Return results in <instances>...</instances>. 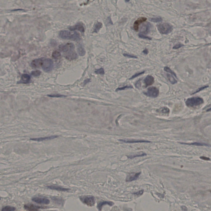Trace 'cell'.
<instances>
[{"label":"cell","instance_id":"6da1fadb","mask_svg":"<svg viewBox=\"0 0 211 211\" xmlns=\"http://www.w3.org/2000/svg\"><path fill=\"white\" fill-rule=\"evenodd\" d=\"M60 37L64 39L71 40H79L81 37L79 33L74 31L62 30L59 33Z\"/></svg>","mask_w":211,"mask_h":211},{"label":"cell","instance_id":"7a4b0ae2","mask_svg":"<svg viewBox=\"0 0 211 211\" xmlns=\"http://www.w3.org/2000/svg\"><path fill=\"white\" fill-rule=\"evenodd\" d=\"M203 103V99L198 97L188 98L186 101V105L189 108H195L202 105Z\"/></svg>","mask_w":211,"mask_h":211},{"label":"cell","instance_id":"3957f363","mask_svg":"<svg viewBox=\"0 0 211 211\" xmlns=\"http://www.w3.org/2000/svg\"><path fill=\"white\" fill-rule=\"evenodd\" d=\"M158 31L162 34L167 35L172 32L173 28L172 26L168 23L160 24L157 26Z\"/></svg>","mask_w":211,"mask_h":211},{"label":"cell","instance_id":"277c9868","mask_svg":"<svg viewBox=\"0 0 211 211\" xmlns=\"http://www.w3.org/2000/svg\"><path fill=\"white\" fill-rule=\"evenodd\" d=\"M41 67L45 71L49 72L51 71L53 68V62L52 60L49 58L43 59Z\"/></svg>","mask_w":211,"mask_h":211},{"label":"cell","instance_id":"5b68a950","mask_svg":"<svg viewBox=\"0 0 211 211\" xmlns=\"http://www.w3.org/2000/svg\"><path fill=\"white\" fill-rule=\"evenodd\" d=\"M80 199L83 203L90 207H92L95 204V199L93 196H83L80 197Z\"/></svg>","mask_w":211,"mask_h":211},{"label":"cell","instance_id":"8992f818","mask_svg":"<svg viewBox=\"0 0 211 211\" xmlns=\"http://www.w3.org/2000/svg\"><path fill=\"white\" fill-rule=\"evenodd\" d=\"M143 94L149 97L156 98L159 95V90L156 87H150L148 89L147 92H143Z\"/></svg>","mask_w":211,"mask_h":211},{"label":"cell","instance_id":"52a82bcc","mask_svg":"<svg viewBox=\"0 0 211 211\" xmlns=\"http://www.w3.org/2000/svg\"><path fill=\"white\" fill-rule=\"evenodd\" d=\"M74 48L75 47L74 44L70 42L67 43L65 45H61L59 47V50L65 53H67L71 51L74 50Z\"/></svg>","mask_w":211,"mask_h":211},{"label":"cell","instance_id":"ba28073f","mask_svg":"<svg viewBox=\"0 0 211 211\" xmlns=\"http://www.w3.org/2000/svg\"><path fill=\"white\" fill-rule=\"evenodd\" d=\"M151 25L149 22H147L143 24L140 28V33L141 34L146 35L150 31Z\"/></svg>","mask_w":211,"mask_h":211},{"label":"cell","instance_id":"9c48e42d","mask_svg":"<svg viewBox=\"0 0 211 211\" xmlns=\"http://www.w3.org/2000/svg\"><path fill=\"white\" fill-rule=\"evenodd\" d=\"M141 172L135 173L132 172L129 173L127 175L126 181L127 182H131L137 179L140 177Z\"/></svg>","mask_w":211,"mask_h":211},{"label":"cell","instance_id":"30bf717a","mask_svg":"<svg viewBox=\"0 0 211 211\" xmlns=\"http://www.w3.org/2000/svg\"><path fill=\"white\" fill-rule=\"evenodd\" d=\"M147 20V18L144 17H141L138 19L134 21L133 24L134 30L135 31H137L139 28V26L141 24L145 22Z\"/></svg>","mask_w":211,"mask_h":211},{"label":"cell","instance_id":"8fae6325","mask_svg":"<svg viewBox=\"0 0 211 211\" xmlns=\"http://www.w3.org/2000/svg\"><path fill=\"white\" fill-rule=\"evenodd\" d=\"M32 200L33 202L36 203L40 204H45L48 205L50 202V200L48 199L43 198H39V197H34L32 199Z\"/></svg>","mask_w":211,"mask_h":211},{"label":"cell","instance_id":"7c38bea8","mask_svg":"<svg viewBox=\"0 0 211 211\" xmlns=\"http://www.w3.org/2000/svg\"><path fill=\"white\" fill-rule=\"evenodd\" d=\"M155 79L152 76L148 75L145 77L144 80V83L145 84V87L147 88L149 86H151L154 83Z\"/></svg>","mask_w":211,"mask_h":211},{"label":"cell","instance_id":"4fadbf2b","mask_svg":"<svg viewBox=\"0 0 211 211\" xmlns=\"http://www.w3.org/2000/svg\"><path fill=\"white\" fill-rule=\"evenodd\" d=\"M120 141L125 143H151V142L149 141L144 140H119Z\"/></svg>","mask_w":211,"mask_h":211},{"label":"cell","instance_id":"5bb4252c","mask_svg":"<svg viewBox=\"0 0 211 211\" xmlns=\"http://www.w3.org/2000/svg\"><path fill=\"white\" fill-rule=\"evenodd\" d=\"M69 29L71 31H74L75 30H77L81 32L84 33L85 32V28H84V26L80 23H77L74 26H70V27L69 28Z\"/></svg>","mask_w":211,"mask_h":211},{"label":"cell","instance_id":"9a60e30c","mask_svg":"<svg viewBox=\"0 0 211 211\" xmlns=\"http://www.w3.org/2000/svg\"><path fill=\"white\" fill-rule=\"evenodd\" d=\"M24 208L26 210L30 211H37L38 209L42 208V207L33 204H27L24 206Z\"/></svg>","mask_w":211,"mask_h":211},{"label":"cell","instance_id":"2e32d148","mask_svg":"<svg viewBox=\"0 0 211 211\" xmlns=\"http://www.w3.org/2000/svg\"><path fill=\"white\" fill-rule=\"evenodd\" d=\"M65 58L69 60H73L77 59L78 55L75 51L72 50L67 53L65 55Z\"/></svg>","mask_w":211,"mask_h":211},{"label":"cell","instance_id":"e0dca14e","mask_svg":"<svg viewBox=\"0 0 211 211\" xmlns=\"http://www.w3.org/2000/svg\"><path fill=\"white\" fill-rule=\"evenodd\" d=\"M43 58L35 59L31 63V67L33 68H39L41 66Z\"/></svg>","mask_w":211,"mask_h":211},{"label":"cell","instance_id":"ac0fdd59","mask_svg":"<svg viewBox=\"0 0 211 211\" xmlns=\"http://www.w3.org/2000/svg\"><path fill=\"white\" fill-rule=\"evenodd\" d=\"M31 80V76L28 74H23L21 76L20 83L24 84H27L30 83Z\"/></svg>","mask_w":211,"mask_h":211},{"label":"cell","instance_id":"d6986e66","mask_svg":"<svg viewBox=\"0 0 211 211\" xmlns=\"http://www.w3.org/2000/svg\"><path fill=\"white\" fill-rule=\"evenodd\" d=\"M57 136H47L44 137L38 138H31V140L35 141H43L49 140H52L54 139L57 137Z\"/></svg>","mask_w":211,"mask_h":211},{"label":"cell","instance_id":"ffe728a7","mask_svg":"<svg viewBox=\"0 0 211 211\" xmlns=\"http://www.w3.org/2000/svg\"><path fill=\"white\" fill-rule=\"evenodd\" d=\"M114 205V203L113 202H110V201H102V202H100L98 204L97 207L99 211H101V209H102L103 206H104V205H109V206H112V205Z\"/></svg>","mask_w":211,"mask_h":211},{"label":"cell","instance_id":"44dd1931","mask_svg":"<svg viewBox=\"0 0 211 211\" xmlns=\"http://www.w3.org/2000/svg\"><path fill=\"white\" fill-rule=\"evenodd\" d=\"M179 143L182 144L189 145H197V146H206V147H210V145L208 144L207 143H202L194 142L191 143H186L179 142Z\"/></svg>","mask_w":211,"mask_h":211},{"label":"cell","instance_id":"7402d4cb","mask_svg":"<svg viewBox=\"0 0 211 211\" xmlns=\"http://www.w3.org/2000/svg\"><path fill=\"white\" fill-rule=\"evenodd\" d=\"M48 188H50V189H52V190H56L57 191H68V190H69L68 188H62V187L57 186H48Z\"/></svg>","mask_w":211,"mask_h":211},{"label":"cell","instance_id":"603a6c76","mask_svg":"<svg viewBox=\"0 0 211 211\" xmlns=\"http://www.w3.org/2000/svg\"><path fill=\"white\" fill-rule=\"evenodd\" d=\"M77 50H78V53L80 56L83 57V56L85 55V52L84 49L83 48L81 45L79 44L78 45Z\"/></svg>","mask_w":211,"mask_h":211},{"label":"cell","instance_id":"cb8c5ba5","mask_svg":"<svg viewBox=\"0 0 211 211\" xmlns=\"http://www.w3.org/2000/svg\"><path fill=\"white\" fill-rule=\"evenodd\" d=\"M167 76L168 80H169V81H170V83H171V84L174 85V84H176L177 83V81L174 78L173 75L170 74H167Z\"/></svg>","mask_w":211,"mask_h":211},{"label":"cell","instance_id":"d4e9b609","mask_svg":"<svg viewBox=\"0 0 211 211\" xmlns=\"http://www.w3.org/2000/svg\"><path fill=\"white\" fill-rule=\"evenodd\" d=\"M147 156V154L144 152H140L139 154H136L135 155H131V156H127L128 158L130 159H133L136 157H143Z\"/></svg>","mask_w":211,"mask_h":211},{"label":"cell","instance_id":"484cf974","mask_svg":"<svg viewBox=\"0 0 211 211\" xmlns=\"http://www.w3.org/2000/svg\"><path fill=\"white\" fill-rule=\"evenodd\" d=\"M158 112L160 113H163L165 114H169L170 112V109L167 107H162L158 110Z\"/></svg>","mask_w":211,"mask_h":211},{"label":"cell","instance_id":"4316f807","mask_svg":"<svg viewBox=\"0 0 211 211\" xmlns=\"http://www.w3.org/2000/svg\"><path fill=\"white\" fill-rule=\"evenodd\" d=\"M102 23H101V22H98V23L96 24V25H95L93 32L97 33L98 31H99V30H100V28H102Z\"/></svg>","mask_w":211,"mask_h":211},{"label":"cell","instance_id":"83f0119b","mask_svg":"<svg viewBox=\"0 0 211 211\" xmlns=\"http://www.w3.org/2000/svg\"><path fill=\"white\" fill-rule=\"evenodd\" d=\"M164 71H165L167 72L168 73H170L171 75H173V76H175V77H176V78H177V75H176V74L174 71H173L171 69H170L168 67H165L164 68Z\"/></svg>","mask_w":211,"mask_h":211},{"label":"cell","instance_id":"f1b7e54d","mask_svg":"<svg viewBox=\"0 0 211 211\" xmlns=\"http://www.w3.org/2000/svg\"><path fill=\"white\" fill-rule=\"evenodd\" d=\"M60 53L57 51H55L53 52L52 54V57L55 59H57L60 57Z\"/></svg>","mask_w":211,"mask_h":211},{"label":"cell","instance_id":"f546056e","mask_svg":"<svg viewBox=\"0 0 211 211\" xmlns=\"http://www.w3.org/2000/svg\"><path fill=\"white\" fill-rule=\"evenodd\" d=\"M15 210V207L9 206H6L2 209V211H14Z\"/></svg>","mask_w":211,"mask_h":211},{"label":"cell","instance_id":"4dcf8cb0","mask_svg":"<svg viewBox=\"0 0 211 211\" xmlns=\"http://www.w3.org/2000/svg\"><path fill=\"white\" fill-rule=\"evenodd\" d=\"M150 20L151 21H152V22L158 23V22H160L162 21L163 19H162V18L161 17H157L150 19Z\"/></svg>","mask_w":211,"mask_h":211},{"label":"cell","instance_id":"1f68e13d","mask_svg":"<svg viewBox=\"0 0 211 211\" xmlns=\"http://www.w3.org/2000/svg\"><path fill=\"white\" fill-rule=\"evenodd\" d=\"M95 74H101V75H104V74L105 72H104V69L103 68H101L100 69H96L95 71Z\"/></svg>","mask_w":211,"mask_h":211},{"label":"cell","instance_id":"d6a6232c","mask_svg":"<svg viewBox=\"0 0 211 211\" xmlns=\"http://www.w3.org/2000/svg\"><path fill=\"white\" fill-rule=\"evenodd\" d=\"M144 73L145 71H143L141 72H139V73H136V74L134 75L133 76H132L130 78H129V80H132V79H134L135 78L138 77V76H141V75H142Z\"/></svg>","mask_w":211,"mask_h":211},{"label":"cell","instance_id":"836d02e7","mask_svg":"<svg viewBox=\"0 0 211 211\" xmlns=\"http://www.w3.org/2000/svg\"><path fill=\"white\" fill-rule=\"evenodd\" d=\"M41 71H39V70H37V71H33L31 72V75L33 76L34 77H38L41 74Z\"/></svg>","mask_w":211,"mask_h":211},{"label":"cell","instance_id":"e575fe53","mask_svg":"<svg viewBox=\"0 0 211 211\" xmlns=\"http://www.w3.org/2000/svg\"><path fill=\"white\" fill-rule=\"evenodd\" d=\"M129 88H133V87L131 85H126V86H124V87H121V88H119L116 89V91H120V90H125V89H129Z\"/></svg>","mask_w":211,"mask_h":211},{"label":"cell","instance_id":"d590c367","mask_svg":"<svg viewBox=\"0 0 211 211\" xmlns=\"http://www.w3.org/2000/svg\"><path fill=\"white\" fill-rule=\"evenodd\" d=\"M48 96L50 97H57V98H60V97H65L66 96L64 95H61L60 94H52L50 95H48Z\"/></svg>","mask_w":211,"mask_h":211},{"label":"cell","instance_id":"8d00e7d4","mask_svg":"<svg viewBox=\"0 0 211 211\" xmlns=\"http://www.w3.org/2000/svg\"><path fill=\"white\" fill-rule=\"evenodd\" d=\"M139 37L141 39H144L149 40H151V38L149 37H147V35H144L141 34L140 33H139L138 35Z\"/></svg>","mask_w":211,"mask_h":211},{"label":"cell","instance_id":"74e56055","mask_svg":"<svg viewBox=\"0 0 211 211\" xmlns=\"http://www.w3.org/2000/svg\"><path fill=\"white\" fill-rule=\"evenodd\" d=\"M123 55L125 57L131 58H133V59H137V57L136 56L129 55V54H124Z\"/></svg>","mask_w":211,"mask_h":211},{"label":"cell","instance_id":"f35d334b","mask_svg":"<svg viewBox=\"0 0 211 211\" xmlns=\"http://www.w3.org/2000/svg\"><path fill=\"white\" fill-rule=\"evenodd\" d=\"M184 46V45L181 44H177L175 46H174L173 47V49H175V50H176V49H178L181 48L182 47Z\"/></svg>","mask_w":211,"mask_h":211},{"label":"cell","instance_id":"ab89813d","mask_svg":"<svg viewBox=\"0 0 211 211\" xmlns=\"http://www.w3.org/2000/svg\"><path fill=\"white\" fill-rule=\"evenodd\" d=\"M141 79H140V80H138L136 83L135 84V86L138 89H139L140 88L141 86Z\"/></svg>","mask_w":211,"mask_h":211},{"label":"cell","instance_id":"60d3db41","mask_svg":"<svg viewBox=\"0 0 211 211\" xmlns=\"http://www.w3.org/2000/svg\"><path fill=\"white\" fill-rule=\"evenodd\" d=\"M209 87V86H203V87H201V88H199V89L196 91V92H195L194 93H193V94H195V93H198V92H200V91H202V90H203L204 89H206V88H207Z\"/></svg>","mask_w":211,"mask_h":211},{"label":"cell","instance_id":"b9f144b4","mask_svg":"<svg viewBox=\"0 0 211 211\" xmlns=\"http://www.w3.org/2000/svg\"><path fill=\"white\" fill-rule=\"evenodd\" d=\"M91 81V80H90V79H87L86 80H85L84 81V82H83V85H86L87 83H88L89 82H90Z\"/></svg>","mask_w":211,"mask_h":211},{"label":"cell","instance_id":"7bdbcfd3","mask_svg":"<svg viewBox=\"0 0 211 211\" xmlns=\"http://www.w3.org/2000/svg\"><path fill=\"white\" fill-rule=\"evenodd\" d=\"M200 159H202L203 160H205V161H209L210 160V158H207L206 157L202 156L200 157Z\"/></svg>","mask_w":211,"mask_h":211},{"label":"cell","instance_id":"ee69618b","mask_svg":"<svg viewBox=\"0 0 211 211\" xmlns=\"http://www.w3.org/2000/svg\"><path fill=\"white\" fill-rule=\"evenodd\" d=\"M143 190H141V191H139V192H137V193H135V194L136 195H141L143 194Z\"/></svg>","mask_w":211,"mask_h":211},{"label":"cell","instance_id":"f6af8a7d","mask_svg":"<svg viewBox=\"0 0 211 211\" xmlns=\"http://www.w3.org/2000/svg\"><path fill=\"white\" fill-rule=\"evenodd\" d=\"M143 54H144L145 55H147L149 53V51H148V50L147 49L145 48V49L144 50H143Z\"/></svg>","mask_w":211,"mask_h":211},{"label":"cell","instance_id":"bcb514c9","mask_svg":"<svg viewBox=\"0 0 211 211\" xmlns=\"http://www.w3.org/2000/svg\"><path fill=\"white\" fill-rule=\"evenodd\" d=\"M129 1H125V2H129Z\"/></svg>","mask_w":211,"mask_h":211},{"label":"cell","instance_id":"7dc6e473","mask_svg":"<svg viewBox=\"0 0 211 211\" xmlns=\"http://www.w3.org/2000/svg\"></svg>","mask_w":211,"mask_h":211}]
</instances>
